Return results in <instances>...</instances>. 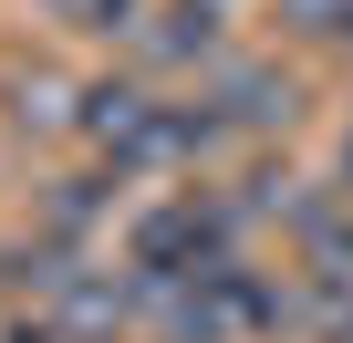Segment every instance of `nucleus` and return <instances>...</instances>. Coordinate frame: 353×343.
I'll use <instances>...</instances> for the list:
<instances>
[{
    "label": "nucleus",
    "instance_id": "2",
    "mask_svg": "<svg viewBox=\"0 0 353 343\" xmlns=\"http://www.w3.org/2000/svg\"><path fill=\"white\" fill-rule=\"evenodd\" d=\"M291 84L281 73H260V63H239V73H219L208 94H198V115H208V135L229 146V135H260V125H291Z\"/></svg>",
    "mask_w": 353,
    "mask_h": 343
},
{
    "label": "nucleus",
    "instance_id": "4",
    "mask_svg": "<svg viewBox=\"0 0 353 343\" xmlns=\"http://www.w3.org/2000/svg\"><path fill=\"white\" fill-rule=\"evenodd\" d=\"M281 21L322 52H353V0H281Z\"/></svg>",
    "mask_w": 353,
    "mask_h": 343
},
{
    "label": "nucleus",
    "instance_id": "6",
    "mask_svg": "<svg viewBox=\"0 0 353 343\" xmlns=\"http://www.w3.org/2000/svg\"><path fill=\"white\" fill-rule=\"evenodd\" d=\"M11 94H21V104H11V125H42V135H52V125H73V104H63V84H52V73H11Z\"/></svg>",
    "mask_w": 353,
    "mask_h": 343
},
{
    "label": "nucleus",
    "instance_id": "1",
    "mask_svg": "<svg viewBox=\"0 0 353 343\" xmlns=\"http://www.w3.org/2000/svg\"><path fill=\"white\" fill-rule=\"evenodd\" d=\"M219 42H229V0H156V11H145V32H135V52H145L156 73L219 63Z\"/></svg>",
    "mask_w": 353,
    "mask_h": 343
},
{
    "label": "nucleus",
    "instance_id": "5",
    "mask_svg": "<svg viewBox=\"0 0 353 343\" xmlns=\"http://www.w3.org/2000/svg\"><path fill=\"white\" fill-rule=\"evenodd\" d=\"M114 188H125V177H73V188L52 198V239H83V229L104 219V198H114Z\"/></svg>",
    "mask_w": 353,
    "mask_h": 343
},
{
    "label": "nucleus",
    "instance_id": "3",
    "mask_svg": "<svg viewBox=\"0 0 353 343\" xmlns=\"http://www.w3.org/2000/svg\"><path fill=\"white\" fill-rule=\"evenodd\" d=\"M52 11H63L73 32H94V42H135L156 0H52Z\"/></svg>",
    "mask_w": 353,
    "mask_h": 343
},
{
    "label": "nucleus",
    "instance_id": "7",
    "mask_svg": "<svg viewBox=\"0 0 353 343\" xmlns=\"http://www.w3.org/2000/svg\"><path fill=\"white\" fill-rule=\"evenodd\" d=\"M343 198H353V125H343Z\"/></svg>",
    "mask_w": 353,
    "mask_h": 343
}]
</instances>
